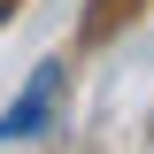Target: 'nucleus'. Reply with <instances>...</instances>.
<instances>
[{
    "instance_id": "obj_2",
    "label": "nucleus",
    "mask_w": 154,
    "mask_h": 154,
    "mask_svg": "<svg viewBox=\"0 0 154 154\" xmlns=\"http://www.w3.org/2000/svg\"><path fill=\"white\" fill-rule=\"evenodd\" d=\"M0 16H8V0H0Z\"/></svg>"
},
{
    "instance_id": "obj_1",
    "label": "nucleus",
    "mask_w": 154,
    "mask_h": 154,
    "mask_svg": "<svg viewBox=\"0 0 154 154\" xmlns=\"http://www.w3.org/2000/svg\"><path fill=\"white\" fill-rule=\"evenodd\" d=\"M54 108H62V62H38L31 85L0 108V146H31V139H46Z\"/></svg>"
}]
</instances>
